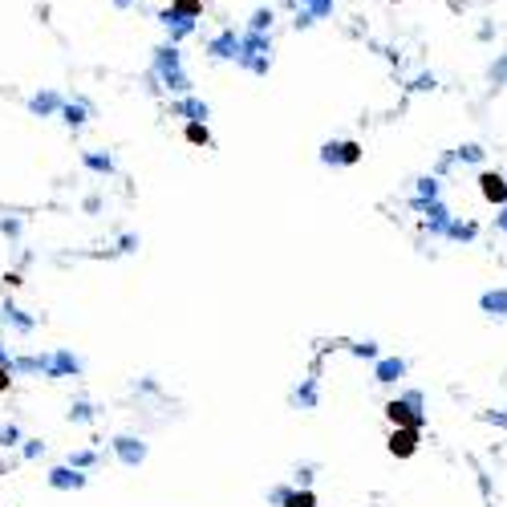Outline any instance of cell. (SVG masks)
Segmentation results:
<instances>
[{"label": "cell", "mask_w": 507, "mask_h": 507, "mask_svg": "<svg viewBox=\"0 0 507 507\" xmlns=\"http://www.w3.org/2000/svg\"><path fill=\"white\" fill-rule=\"evenodd\" d=\"M53 106H57V98H53V93H41V98H33V110H41V114H49Z\"/></svg>", "instance_id": "cell-11"}, {"label": "cell", "mask_w": 507, "mask_h": 507, "mask_svg": "<svg viewBox=\"0 0 507 507\" xmlns=\"http://www.w3.org/2000/svg\"><path fill=\"white\" fill-rule=\"evenodd\" d=\"M325 159H329V162H357V159H361V146H357V142H337V146H325Z\"/></svg>", "instance_id": "cell-5"}, {"label": "cell", "mask_w": 507, "mask_h": 507, "mask_svg": "<svg viewBox=\"0 0 507 507\" xmlns=\"http://www.w3.org/2000/svg\"><path fill=\"white\" fill-rule=\"evenodd\" d=\"M187 142H191V146H208L211 142L208 126H203V122H191V126H187Z\"/></svg>", "instance_id": "cell-8"}, {"label": "cell", "mask_w": 507, "mask_h": 507, "mask_svg": "<svg viewBox=\"0 0 507 507\" xmlns=\"http://www.w3.org/2000/svg\"><path fill=\"white\" fill-rule=\"evenodd\" d=\"M208 53H211V57H235V53H240V37H235V29L219 33V37L208 45Z\"/></svg>", "instance_id": "cell-4"}, {"label": "cell", "mask_w": 507, "mask_h": 507, "mask_svg": "<svg viewBox=\"0 0 507 507\" xmlns=\"http://www.w3.org/2000/svg\"><path fill=\"white\" fill-rule=\"evenodd\" d=\"M118 8H130V4H134V0H114Z\"/></svg>", "instance_id": "cell-14"}, {"label": "cell", "mask_w": 507, "mask_h": 507, "mask_svg": "<svg viewBox=\"0 0 507 507\" xmlns=\"http://www.w3.org/2000/svg\"><path fill=\"white\" fill-rule=\"evenodd\" d=\"M479 183H483V195L491 199V203H507V183L499 179V175H491V171H487Z\"/></svg>", "instance_id": "cell-6"}, {"label": "cell", "mask_w": 507, "mask_h": 507, "mask_svg": "<svg viewBox=\"0 0 507 507\" xmlns=\"http://www.w3.org/2000/svg\"><path fill=\"white\" fill-rule=\"evenodd\" d=\"M244 65H252L256 73L268 70V61H272V41L264 37V33H248V37H240V53H235Z\"/></svg>", "instance_id": "cell-1"}, {"label": "cell", "mask_w": 507, "mask_h": 507, "mask_svg": "<svg viewBox=\"0 0 507 507\" xmlns=\"http://www.w3.org/2000/svg\"><path fill=\"white\" fill-rule=\"evenodd\" d=\"M288 507H313V495H288Z\"/></svg>", "instance_id": "cell-12"}, {"label": "cell", "mask_w": 507, "mask_h": 507, "mask_svg": "<svg viewBox=\"0 0 507 507\" xmlns=\"http://www.w3.org/2000/svg\"><path fill=\"white\" fill-rule=\"evenodd\" d=\"M414 446H418V430L414 426H402V430H393V438H390V451L393 455H414Z\"/></svg>", "instance_id": "cell-2"}, {"label": "cell", "mask_w": 507, "mask_h": 507, "mask_svg": "<svg viewBox=\"0 0 507 507\" xmlns=\"http://www.w3.org/2000/svg\"><path fill=\"white\" fill-rule=\"evenodd\" d=\"M171 13L183 21H199L203 17V0H171Z\"/></svg>", "instance_id": "cell-7"}, {"label": "cell", "mask_w": 507, "mask_h": 507, "mask_svg": "<svg viewBox=\"0 0 507 507\" xmlns=\"http://www.w3.org/2000/svg\"><path fill=\"white\" fill-rule=\"evenodd\" d=\"M159 70L166 73V81L175 90H183V77H179V53L175 49H159Z\"/></svg>", "instance_id": "cell-3"}, {"label": "cell", "mask_w": 507, "mask_h": 507, "mask_svg": "<svg viewBox=\"0 0 507 507\" xmlns=\"http://www.w3.org/2000/svg\"><path fill=\"white\" fill-rule=\"evenodd\" d=\"M300 4H304V8H309V13H313V17H317V21H321V17H329V13H333V0H300Z\"/></svg>", "instance_id": "cell-9"}, {"label": "cell", "mask_w": 507, "mask_h": 507, "mask_svg": "<svg viewBox=\"0 0 507 507\" xmlns=\"http://www.w3.org/2000/svg\"><path fill=\"white\" fill-rule=\"evenodd\" d=\"M264 29H272V8H256L252 17V33H264Z\"/></svg>", "instance_id": "cell-10"}, {"label": "cell", "mask_w": 507, "mask_h": 507, "mask_svg": "<svg viewBox=\"0 0 507 507\" xmlns=\"http://www.w3.org/2000/svg\"><path fill=\"white\" fill-rule=\"evenodd\" d=\"M0 390H8V373H4V366H0Z\"/></svg>", "instance_id": "cell-13"}]
</instances>
